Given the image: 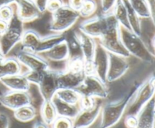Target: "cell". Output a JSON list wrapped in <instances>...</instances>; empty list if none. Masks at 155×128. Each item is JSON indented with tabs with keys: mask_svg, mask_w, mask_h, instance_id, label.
Masks as SVG:
<instances>
[{
	"mask_svg": "<svg viewBox=\"0 0 155 128\" xmlns=\"http://www.w3.org/2000/svg\"><path fill=\"white\" fill-rule=\"evenodd\" d=\"M15 0H0V8H2L3 6L8 5L14 4Z\"/></svg>",
	"mask_w": 155,
	"mask_h": 128,
	"instance_id": "45",
	"label": "cell"
},
{
	"mask_svg": "<svg viewBox=\"0 0 155 128\" xmlns=\"http://www.w3.org/2000/svg\"><path fill=\"white\" fill-rule=\"evenodd\" d=\"M151 46H152L153 49L155 50V35L154 37L152 38V40H151Z\"/></svg>",
	"mask_w": 155,
	"mask_h": 128,
	"instance_id": "46",
	"label": "cell"
},
{
	"mask_svg": "<svg viewBox=\"0 0 155 128\" xmlns=\"http://www.w3.org/2000/svg\"><path fill=\"white\" fill-rule=\"evenodd\" d=\"M33 99L29 91L10 90L0 96V103L5 108L15 111L24 105L32 104Z\"/></svg>",
	"mask_w": 155,
	"mask_h": 128,
	"instance_id": "11",
	"label": "cell"
},
{
	"mask_svg": "<svg viewBox=\"0 0 155 128\" xmlns=\"http://www.w3.org/2000/svg\"><path fill=\"white\" fill-rule=\"evenodd\" d=\"M130 69L127 58L109 53V63L107 69V83L114 82L122 78Z\"/></svg>",
	"mask_w": 155,
	"mask_h": 128,
	"instance_id": "12",
	"label": "cell"
},
{
	"mask_svg": "<svg viewBox=\"0 0 155 128\" xmlns=\"http://www.w3.org/2000/svg\"><path fill=\"white\" fill-rule=\"evenodd\" d=\"M83 73L85 75H95V69L94 66L93 60H84Z\"/></svg>",
	"mask_w": 155,
	"mask_h": 128,
	"instance_id": "38",
	"label": "cell"
},
{
	"mask_svg": "<svg viewBox=\"0 0 155 128\" xmlns=\"http://www.w3.org/2000/svg\"><path fill=\"white\" fill-rule=\"evenodd\" d=\"M155 119V96L137 114L136 128H153Z\"/></svg>",
	"mask_w": 155,
	"mask_h": 128,
	"instance_id": "19",
	"label": "cell"
},
{
	"mask_svg": "<svg viewBox=\"0 0 155 128\" xmlns=\"http://www.w3.org/2000/svg\"><path fill=\"white\" fill-rule=\"evenodd\" d=\"M23 66L15 56L5 57L0 60V80L5 77L22 73Z\"/></svg>",
	"mask_w": 155,
	"mask_h": 128,
	"instance_id": "22",
	"label": "cell"
},
{
	"mask_svg": "<svg viewBox=\"0 0 155 128\" xmlns=\"http://www.w3.org/2000/svg\"><path fill=\"white\" fill-rule=\"evenodd\" d=\"M80 17L78 11L64 4L61 8L51 14L48 30L51 33H64L71 28Z\"/></svg>",
	"mask_w": 155,
	"mask_h": 128,
	"instance_id": "5",
	"label": "cell"
},
{
	"mask_svg": "<svg viewBox=\"0 0 155 128\" xmlns=\"http://www.w3.org/2000/svg\"><path fill=\"white\" fill-rule=\"evenodd\" d=\"M94 66L95 69V75L101 81L107 83V69L109 63V53L98 42L95 56L93 58Z\"/></svg>",
	"mask_w": 155,
	"mask_h": 128,
	"instance_id": "14",
	"label": "cell"
},
{
	"mask_svg": "<svg viewBox=\"0 0 155 128\" xmlns=\"http://www.w3.org/2000/svg\"><path fill=\"white\" fill-rule=\"evenodd\" d=\"M130 6L141 19L151 18L150 0H128Z\"/></svg>",
	"mask_w": 155,
	"mask_h": 128,
	"instance_id": "28",
	"label": "cell"
},
{
	"mask_svg": "<svg viewBox=\"0 0 155 128\" xmlns=\"http://www.w3.org/2000/svg\"><path fill=\"white\" fill-rule=\"evenodd\" d=\"M0 82L8 90L18 91H29L31 85L24 72L22 73L2 78Z\"/></svg>",
	"mask_w": 155,
	"mask_h": 128,
	"instance_id": "20",
	"label": "cell"
},
{
	"mask_svg": "<svg viewBox=\"0 0 155 128\" xmlns=\"http://www.w3.org/2000/svg\"><path fill=\"white\" fill-rule=\"evenodd\" d=\"M107 29L104 35L98 39V43L108 53L129 58L130 57V54L121 42L120 25L115 19L112 12L107 14Z\"/></svg>",
	"mask_w": 155,
	"mask_h": 128,
	"instance_id": "2",
	"label": "cell"
},
{
	"mask_svg": "<svg viewBox=\"0 0 155 128\" xmlns=\"http://www.w3.org/2000/svg\"><path fill=\"white\" fill-rule=\"evenodd\" d=\"M37 114L36 108L33 104L24 105L14 111V117L17 120L22 123H27L33 120Z\"/></svg>",
	"mask_w": 155,
	"mask_h": 128,
	"instance_id": "26",
	"label": "cell"
},
{
	"mask_svg": "<svg viewBox=\"0 0 155 128\" xmlns=\"http://www.w3.org/2000/svg\"><path fill=\"white\" fill-rule=\"evenodd\" d=\"M17 16L23 23H29L39 19L42 14L33 0H15Z\"/></svg>",
	"mask_w": 155,
	"mask_h": 128,
	"instance_id": "13",
	"label": "cell"
},
{
	"mask_svg": "<svg viewBox=\"0 0 155 128\" xmlns=\"http://www.w3.org/2000/svg\"><path fill=\"white\" fill-rule=\"evenodd\" d=\"M124 125L127 128H136L137 126V115L134 114H125Z\"/></svg>",
	"mask_w": 155,
	"mask_h": 128,
	"instance_id": "37",
	"label": "cell"
},
{
	"mask_svg": "<svg viewBox=\"0 0 155 128\" xmlns=\"http://www.w3.org/2000/svg\"><path fill=\"white\" fill-rule=\"evenodd\" d=\"M97 3L95 0H85L81 8L79 11L80 16L84 18L92 17L97 11Z\"/></svg>",
	"mask_w": 155,
	"mask_h": 128,
	"instance_id": "31",
	"label": "cell"
},
{
	"mask_svg": "<svg viewBox=\"0 0 155 128\" xmlns=\"http://www.w3.org/2000/svg\"><path fill=\"white\" fill-rule=\"evenodd\" d=\"M84 73H77L72 72L66 69L58 70V89L61 88H70L77 89L84 80Z\"/></svg>",
	"mask_w": 155,
	"mask_h": 128,
	"instance_id": "16",
	"label": "cell"
},
{
	"mask_svg": "<svg viewBox=\"0 0 155 128\" xmlns=\"http://www.w3.org/2000/svg\"><path fill=\"white\" fill-rule=\"evenodd\" d=\"M155 96V72L139 84L125 114L137 115L143 107Z\"/></svg>",
	"mask_w": 155,
	"mask_h": 128,
	"instance_id": "4",
	"label": "cell"
},
{
	"mask_svg": "<svg viewBox=\"0 0 155 128\" xmlns=\"http://www.w3.org/2000/svg\"><path fill=\"white\" fill-rule=\"evenodd\" d=\"M79 128H89V127H79Z\"/></svg>",
	"mask_w": 155,
	"mask_h": 128,
	"instance_id": "50",
	"label": "cell"
},
{
	"mask_svg": "<svg viewBox=\"0 0 155 128\" xmlns=\"http://www.w3.org/2000/svg\"><path fill=\"white\" fill-rule=\"evenodd\" d=\"M84 1L85 0H68V5L71 8L79 12Z\"/></svg>",
	"mask_w": 155,
	"mask_h": 128,
	"instance_id": "39",
	"label": "cell"
},
{
	"mask_svg": "<svg viewBox=\"0 0 155 128\" xmlns=\"http://www.w3.org/2000/svg\"><path fill=\"white\" fill-rule=\"evenodd\" d=\"M125 2L127 9V15H128V21L130 24V27L131 31H133L135 34L138 35L139 36H142V22L141 18L137 15V14L133 11L132 7L130 6L128 0H124Z\"/></svg>",
	"mask_w": 155,
	"mask_h": 128,
	"instance_id": "29",
	"label": "cell"
},
{
	"mask_svg": "<svg viewBox=\"0 0 155 128\" xmlns=\"http://www.w3.org/2000/svg\"><path fill=\"white\" fill-rule=\"evenodd\" d=\"M102 104L98 102V105L91 110H80L77 115L73 120L74 128L89 127L100 117Z\"/></svg>",
	"mask_w": 155,
	"mask_h": 128,
	"instance_id": "15",
	"label": "cell"
},
{
	"mask_svg": "<svg viewBox=\"0 0 155 128\" xmlns=\"http://www.w3.org/2000/svg\"><path fill=\"white\" fill-rule=\"evenodd\" d=\"M5 57V56L3 55L2 53V51H1V47H0V60H2V59H3Z\"/></svg>",
	"mask_w": 155,
	"mask_h": 128,
	"instance_id": "47",
	"label": "cell"
},
{
	"mask_svg": "<svg viewBox=\"0 0 155 128\" xmlns=\"http://www.w3.org/2000/svg\"><path fill=\"white\" fill-rule=\"evenodd\" d=\"M64 4L65 3L63 0H48L47 3L46 11L52 14L61 8Z\"/></svg>",
	"mask_w": 155,
	"mask_h": 128,
	"instance_id": "35",
	"label": "cell"
},
{
	"mask_svg": "<svg viewBox=\"0 0 155 128\" xmlns=\"http://www.w3.org/2000/svg\"><path fill=\"white\" fill-rule=\"evenodd\" d=\"M8 27V23L2 20H0V36H2L5 33Z\"/></svg>",
	"mask_w": 155,
	"mask_h": 128,
	"instance_id": "43",
	"label": "cell"
},
{
	"mask_svg": "<svg viewBox=\"0 0 155 128\" xmlns=\"http://www.w3.org/2000/svg\"><path fill=\"white\" fill-rule=\"evenodd\" d=\"M154 1H155V0H154Z\"/></svg>",
	"mask_w": 155,
	"mask_h": 128,
	"instance_id": "51",
	"label": "cell"
},
{
	"mask_svg": "<svg viewBox=\"0 0 155 128\" xmlns=\"http://www.w3.org/2000/svg\"><path fill=\"white\" fill-rule=\"evenodd\" d=\"M84 67V59L81 54L71 55V57L66 60L64 69L72 72L77 73H83Z\"/></svg>",
	"mask_w": 155,
	"mask_h": 128,
	"instance_id": "30",
	"label": "cell"
},
{
	"mask_svg": "<svg viewBox=\"0 0 155 128\" xmlns=\"http://www.w3.org/2000/svg\"><path fill=\"white\" fill-rule=\"evenodd\" d=\"M75 33L80 44L82 57H83L84 60H92L98 45L96 39L84 34L80 30L78 32L75 31Z\"/></svg>",
	"mask_w": 155,
	"mask_h": 128,
	"instance_id": "18",
	"label": "cell"
},
{
	"mask_svg": "<svg viewBox=\"0 0 155 128\" xmlns=\"http://www.w3.org/2000/svg\"><path fill=\"white\" fill-rule=\"evenodd\" d=\"M10 120L7 114L0 113V128H9Z\"/></svg>",
	"mask_w": 155,
	"mask_h": 128,
	"instance_id": "40",
	"label": "cell"
},
{
	"mask_svg": "<svg viewBox=\"0 0 155 128\" xmlns=\"http://www.w3.org/2000/svg\"><path fill=\"white\" fill-rule=\"evenodd\" d=\"M51 101L55 107L58 116L68 117L71 120H74L80 110L79 105H72L63 102L55 96L51 99Z\"/></svg>",
	"mask_w": 155,
	"mask_h": 128,
	"instance_id": "23",
	"label": "cell"
},
{
	"mask_svg": "<svg viewBox=\"0 0 155 128\" xmlns=\"http://www.w3.org/2000/svg\"><path fill=\"white\" fill-rule=\"evenodd\" d=\"M55 96L63 102L72 105H78L82 94L77 89L61 88L57 90Z\"/></svg>",
	"mask_w": 155,
	"mask_h": 128,
	"instance_id": "27",
	"label": "cell"
},
{
	"mask_svg": "<svg viewBox=\"0 0 155 128\" xmlns=\"http://www.w3.org/2000/svg\"><path fill=\"white\" fill-rule=\"evenodd\" d=\"M15 57L23 67L27 68V70L42 72L50 68L48 60L45 57L23 48L16 51Z\"/></svg>",
	"mask_w": 155,
	"mask_h": 128,
	"instance_id": "8",
	"label": "cell"
},
{
	"mask_svg": "<svg viewBox=\"0 0 155 128\" xmlns=\"http://www.w3.org/2000/svg\"><path fill=\"white\" fill-rule=\"evenodd\" d=\"M98 102L95 98L82 95L78 105L81 110H91L95 108L98 105Z\"/></svg>",
	"mask_w": 155,
	"mask_h": 128,
	"instance_id": "32",
	"label": "cell"
},
{
	"mask_svg": "<svg viewBox=\"0 0 155 128\" xmlns=\"http://www.w3.org/2000/svg\"><path fill=\"white\" fill-rule=\"evenodd\" d=\"M58 70L49 68L44 71L40 82L38 84V89L40 96L43 99H51L58 90Z\"/></svg>",
	"mask_w": 155,
	"mask_h": 128,
	"instance_id": "10",
	"label": "cell"
},
{
	"mask_svg": "<svg viewBox=\"0 0 155 128\" xmlns=\"http://www.w3.org/2000/svg\"><path fill=\"white\" fill-rule=\"evenodd\" d=\"M153 54H154V57H155V50H154V51H153Z\"/></svg>",
	"mask_w": 155,
	"mask_h": 128,
	"instance_id": "48",
	"label": "cell"
},
{
	"mask_svg": "<svg viewBox=\"0 0 155 128\" xmlns=\"http://www.w3.org/2000/svg\"><path fill=\"white\" fill-rule=\"evenodd\" d=\"M117 0H101V14H107L112 11Z\"/></svg>",
	"mask_w": 155,
	"mask_h": 128,
	"instance_id": "36",
	"label": "cell"
},
{
	"mask_svg": "<svg viewBox=\"0 0 155 128\" xmlns=\"http://www.w3.org/2000/svg\"><path fill=\"white\" fill-rule=\"evenodd\" d=\"M153 128H155V119H154V127Z\"/></svg>",
	"mask_w": 155,
	"mask_h": 128,
	"instance_id": "49",
	"label": "cell"
},
{
	"mask_svg": "<svg viewBox=\"0 0 155 128\" xmlns=\"http://www.w3.org/2000/svg\"><path fill=\"white\" fill-rule=\"evenodd\" d=\"M51 128H74L73 120L68 117L58 116L51 124Z\"/></svg>",
	"mask_w": 155,
	"mask_h": 128,
	"instance_id": "33",
	"label": "cell"
},
{
	"mask_svg": "<svg viewBox=\"0 0 155 128\" xmlns=\"http://www.w3.org/2000/svg\"><path fill=\"white\" fill-rule=\"evenodd\" d=\"M120 39L124 48L130 56H133L148 64L154 63L155 60L154 54L142 40V36L135 34L130 30L121 27Z\"/></svg>",
	"mask_w": 155,
	"mask_h": 128,
	"instance_id": "3",
	"label": "cell"
},
{
	"mask_svg": "<svg viewBox=\"0 0 155 128\" xmlns=\"http://www.w3.org/2000/svg\"><path fill=\"white\" fill-rule=\"evenodd\" d=\"M15 11L12 8V5L3 6L0 8V20L8 23L13 18Z\"/></svg>",
	"mask_w": 155,
	"mask_h": 128,
	"instance_id": "34",
	"label": "cell"
},
{
	"mask_svg": "<svg viewBox=\"0 0 155 128\" xmlns=\"http://www.w3.org/2000/svg\"><path fill=\"white\" fill-rule=\"evenodd\" d=\"M151 4V19L152 20L155 27V1L154 0H150Z\"/></svg>",
	"mask_w": 155,
	"mask_h": 128,
	"instance_id": "42",
	"label": "cell"
},
{
	"mask_svg": "<svg viewBox=\"0 0 155 128\" xmlns=\"http://www.w3.org/2000/svg\"><path fill=\"white\" fill-rule=\"evenodd\" d=\"M33 1L42 14L46 11L47 3L48 0H33Z\"/></svg>",
	"mask_w": 155,
	"mask_h": 128,
	"instance_id": "41",
	"label": "cell"
},
{
	"mask_svg": "<svg viewBox=\"0 0 155 128\" xmlns=\"http://www.w3.org/2000/svg\"><path fill=\"white\" fill-rule=\"evenodd\" d=\"M82 95L104 99L108 96L107 83L101 81L96 75H85L81 85L77 89Z\"/></svg>",
	"mask_w": 155,
	"mask_h": 128,
	"instance_id": "7",
	"label": "cell"
},
{
	"mask_svg": "<svg viewBox=\"0 0 155 128\" xmlns=\"http://www.w3.org/2000/svg\"><path fill=\"white\" fill-rule=\"evenodd\" d=\"M139 84L133 86L121 99L102 105L99 128H111L122 119Z\"/></svg>",
	"mask_w": 155,
	"mask_h": 128,
	"instance_id": "1",
	"label": "cell"
},
{
	"mask_svg": "<svg viewBox=\"0 0 155 128\" xmlns=\"http://www.w3.org/2000/svg\"><path fill=\"white\" fill-rule=\"evenodd\" d=\"M107 27V14H101L83 21L79 25V30L90 37L98 39L105 33Z\"/></svg>",
	"mask_w": 155,
	"mask_h": 128,
	"instance_id": "9",
	"label": "cell"
},
{
	"mask_svg": "<svg viewBox=\"0 0 155 128\" xmlns=\"http://www.w3.org/2000/svg\"><path fill=\"white\" fill-rule=\"evenodd\" d=\"M24 32V23L15 13L13 18L8 22L6 32L0 36V47L5 57H7L15 46L21 43Z\"/></svg>",
	"mask_w": 155,
	"mask_h": 128,
	"instance_id": "6",
	"label": "cell"
},
{
	"mask_svg": "<svg viewBox=\"0 0 155 128\" xmlns=\"http://www.w3.org/2000/svg\"><path fill=\"white\" fill-rule=\"evenodd\" d=\"M39 112L41 120L49 126H51V123L58 117L55 107L51 99H43L42 101L39 108Z\"/></svg>",
	"mask_w": 155,
	"mask_h": 128,
	"instance_id": "24",
	"label": "cell"
},
{
	"mask_svg": "<svg viewBox=\"0 0 155 128\" xmlns=\"http://www.w3.org/2000/svg\"><path fill=\"white\" fill-rule=\"evenodd\" d=\"M66 38L64 33H52L47 36H40L36 41L32 52L38 54H44L55 46L57 44L60 43L61 41L64 40Z\"/></svg>",
	"mask_w": 155,
	"mask_h": 128,
	"instance_id": "17",
	"label": "cell"
},
{
	"mask_svg": "<svg viewBox=\"0 0 155 128\" xmlns=\"http://www.w3.org/2000/svg\"><path fill=\"white\" fill-rule=\"evenodd\" d=\"M44 54L45 58L48 60L53 62L66 61L71 57V51L67 38L51 48L49 51L44 53Z\"/></svg>",
	"mask_w": 155,
	"mask_h": 128,
	"instance_id": "21",
	"label": "cell"
},
{
	"mask_svg": "<svg viewBox=\"0 0 155 128\" xmlns=\"http://www.w3.org/2000/svg\"><path fill=\"white\" fill-rule=\"evenodd\" d=\"M33 128H50V126L45 123L42 120H39V121H36L34 123Z\"/></svg>",
	"mask_w": 155,
	"mask_h": 128,
	"instance_id": "44",
	"label": "cell"
},
{
	"mask_svg": "<svg viewBox=\"0 0 155 128\" xmlns=\"http://www.w3.org/2000/svg\"><path fill=\"white\" fill-rule=\"evenodd\" d=\"M111 12L121 27L130 30L128 21L127 6H126L124 0H117Z\"/></svg>",
	"mask_w": 155,
	"mask_h": 128,
	"instance_id": "25",
	"label": "cell"
}]
</instances>
